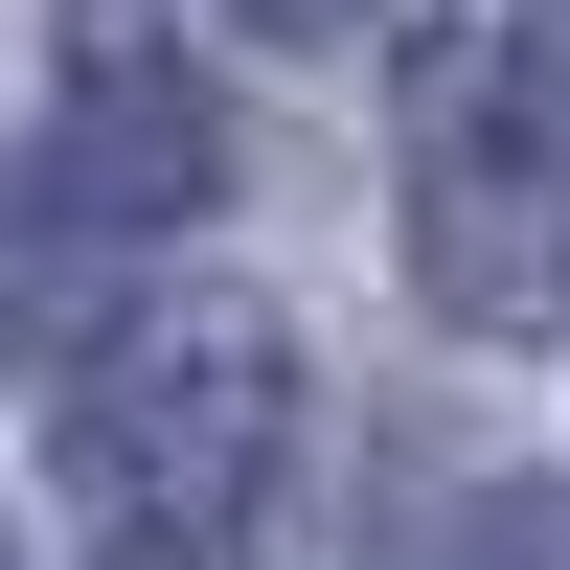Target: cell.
<instances>
[{"label":"cell","mask_w":570,"mask_h":570,"mask_svg":"<svg viewBox=\"0 0 570 570\" xmlns=\"http://www.w3.org/2000/svg\"><path fill=\"white\" fill-rule=\"evenodd\" d=\"M411 228H434V297H480V320H548L570 297V46H502V69L434 115Z\"/></svg>","instance_id":"2"},{"label":"cell","mask_w":570,"mask_h":570,"mask_svg":"<svg viewBox=\"0 0 570 570\" xmlns=\"http://www.w3.org/2000/svg\"><path fill=\"white\" fill-rule=\"evenodd\" d=\"M228 115L160 46V0H69V115H46V228H206Z\"/></svg>","instance_id":"3"},{"label":"cell","mask_w":570,"mask_h":570,"mask_svg":"<svg viewBox=\"0 0 570 570\" xmlns=\"http://www.w3.org/2000/svg\"><path fill=\"white\" fill-rule=\"evenodd\" d=\"M228 23H274V46H365V23H411V0H228Z\"/></svg>","instance_id":"5"},{"label":"cell","mask_w":570,"mask_h":570,"mask_svg":"<svg viewBox=\"0 0 570 570\" xmlns=\"http://www.w3.org/2000/svg\"><path fill=\"white\" fill-rule=\"evenodd\" d=\"M274 456H297V343L252 297H160L69 389V525L115 570H228L252 502H274Z\"/></svg>","instance_id":"1"},{"label":"cell","mask_w":570,"mask_h":570,"mask_svg":"<svg viewBox=\"0 0 570 570\" xmlns=\"http://www.w3.org/2000/svg\"><path fill=\"white\" fill-rule=\"evenodd\" d=\"M434 570H570V502H480V525H456Z\"/></svg>","instance_id":"4"}]
</instances>
